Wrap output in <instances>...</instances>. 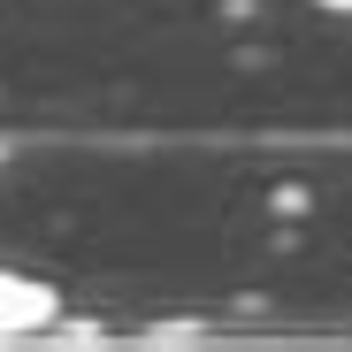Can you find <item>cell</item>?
<instances>
[{
	"instance_id": "obj_1",
	"label": "cell",
	"mask_w": 352,
	"mask_h": 352,
	"mask_svg": "<svg viewBox=\"0 0 352 352\" xmlns=\"http://www.w3.org/2000/svg\"><path fill=\"white\" fill-rule=\"evenodd\" d=\"M54 322V291L23 268H0V337H23V329H46Z\"/></svg>"
},
{
	"instance_id": "obj_2",
	"label": "cell",
	"mask_w": 352,
	"mask_h": 352,
	"mask_svg": "<svg viewBox=\"0 0 352 352\" xmlns=\"http://www.w3.org/2000/svg\"><path fill=\"white\" fill-rule=\"evenodd\" d=\"M322 8H352V0H322Z\"/></svg>"
}]
</instances>
